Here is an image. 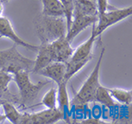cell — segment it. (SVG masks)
<instances>
[{
  "label": "cell",
  "instance_id": "cell-7",
  "mask_svg": "<svg viewBox=\"0 0 132 124\" xmlns=\"http://www.w3.org/2000/svg\"><path fill=\"white\" fill-rule=\"evenodd\" d=\"M0 37L8 38L11 41H13L15 45L23 47L29 50L37 52V49H38V46L29 43L28 41H24L21 37H19L18 34L15 31L11 22L4 16H0Z\"/></svg>",
  "mask_w": 132,
  "mask_h": 124
},
{
  "label": "cell",
  "instance_id": "cell-5",
  "mask_svg": "<svg viewBox=\"0 0 132 124\" xmlns=\"http://www.w3.org/2000/svg\"><path fill=\"white\" fill-rule=\"evenodd\" d=\"M132 13L131 6L122 9H114L107 11L103 15L98 16V21L94 24V34L96 38L100 36L107 29L116 23L130 16Z\"/></svg>",
  "mask_w": 132,
  "mask_h": 124
},
{
  "label": "cell",
  "instance_id": "cell-20",
  "mask_svg": "<svg viewBox=\"0 0 132 124\" xmlns=\"http://www.w3.org/2000/svg\"><path fill=\"white\" fill-rule=\"evenodd\" d=\"M61 1L65 8V18L67 22V29L68 30L72 23V18H73V0H61Z\"/></svg>",
  "mask_w": 132,
  "mask_h": 124
},
{
  "label": "cell",
  "instance_id": "cell-19",
  "mask_svg": "<svg viewBox=\"0 0 132 124\" xmlns=\"http://www.w3.org/2000/svg\"><path fill=\"white\" fill-rule=\"evenodd\" d=\"M41 104L45 106L47 109H54L57 107V90L51 88L42 96Z\"/></svg>",
  "mask_w": 132,
  "mask_h": 124
},
{
  "label": "cell",
  "instance_id": "cell-18",
  "mask_svg": "<svg viewBox=\"0 0 132 124\" xmlns=\"http://www.w3.org/2000/svg\"><path fill=\"white\" fill-rule=\"evenodd\" d=\"M111 96L119 103L126 106H130L132 102V93L130 90H124L120 88L109 89Z\"/></svg>",
  "mask_w": 132,
  "mask_h": 124
},
{
  "label": "cell",
  "instance_id": "cell-22",
  "mask_svg": "<svg viewBox=\"0 0 132 124\" xmlns=\"http://www.w3.org/2000/svg\"><path fill=\"white\" fill-rule=\"evenodd\" d=\"M79 121L82 123H104V121H102L99 118L97 117H88L86 119H82V120Z\"/></svg>",
  "mask_w": 132,
  "mask_h": 124
},
{
  "label": "cell",
  "instance_id": "cell-21",
  "mask_svg": "<svg viewBox=\"0 0 132 124\" xmlns=\"http://www.w3.org/2000/svg\"><path fill=\"white\" fill-rule=\"evenodd\" d=\"M97 10H98V16L103 15L109 9L108 0H96Z\"/></svg>",
  "mask_w": 132,
  "mask_h": 124
},
{
  "label": "cell",
  "instance_id": "cell-11",
  "mask_svg": "<svg viewBox=\"0 0 132 124\" xmlns=\"http://www.w3.org/2000/svg\"><path fill=\"white\" fill-rule=\"evenodd\" d=\"M37 74L44 76L50 80L55 82L57 85L63 82H68L65 78L66 76V64L63 62L53 61L49 65L42 69Z\"/></svg>",
  "mask_w": 132,
  "mask_h": 124
},
{
  "label": "cell",
  "instance_id": "cell-16",
  "mask_svg": "<svg viewBox=\"0 0 132 124\" xmlns=\"http://www.w3.org/2000/svg\"><path fill=\"white\" fill-rule=\"evenodd\" d=\"M12 78L11 74L0 70V99L14 103L16 99L8 90V85Z\"/></svg>",
  "mask_w": 132,
  "mask_h": 124
},
{
  "label": "cell",
  "instance_id": "cell-13",
  "mask_svg": "<svg viewBox=\"0 0 132 124\" xmlns=\"http://www.w3.org/2000/svg\"><path fill=\"white\" fill-rule=\"evenodd\" d=\"M57 108L64 114L65 121L69 122L68 121V113L70 110V98H69L68 91V82L58 85L57 89Z\"/></svg>",
  "mask_w": 132,
  "mask_h": 124
},
{
  "label": "cell",
  "instance_id": "cell-8",
  "mask_svg": "<svg viewBox=\"0 0 132 124\" xmlns=\"http://www.w3.org/2000/svg\"><path fill=\"white\" fill-rule=\"evenodd\" d=\"M97 21H98V16L73 14L70 28H69L66 34L67 39L70 42H72L79 34H80L82 31L87 29L89 26L96 23Z\"/></svg>",
  "mask_w": 132,
  "mask_h": 124
},
{
  "label": "cell",
  "instance_id": "cell-2",
  "mask_svg": "<svg viewBox=\"0 0 132 124\" xmlns=\"http://www.w3.org/2000/svg\"><path fill=\"white\" fill-rule=\"evenodd\" d=\"M36 30L41 42H51L67 34L66 18L42 15L36 23Z\"/></svg>",
  "mask_w": 132,
  "mask_h": 124
},
{
  "label": "cell",
  "instance_id": "cell-17",
  "mask_svg": "<svg viewBox=\"0 0 132 124\" xmlns=\"http://www.w3.org/2000/svg\"><path fill=\"white\" fill-rule=\"evenodd\" d=\"M2 107L4 110V115L7 120L11 123L20 124L23 112H20L12 102L4 101L2 103Z\"/></svg>",
  "mask_w": 132,
  "mask_h": 124
},
{
  "label": "cell",
  "instance_id": "cell-12",
  "mask_svg": "<svg viewBox=\"0 0 132 124\" xmlns=\"http://www.w3.org/2000/svg\"><path fill=\"white\" fill-rule=\"evenodd\" d=\"M34 66L32 73H38L42 69L54 61L50 44L49 42H41L37 49L36 59H34Z\"/></svg>",
  "mask_w": 132,
  "mask_h": 124
},
{
  "label": "cell",
  "instance_id": "cell-14",
  "mask_svg": "<svg viewBox=\"0 0 132 124\" xmlns=\"http://www.w3.org/2000/svg\"><path fill=\"white\" fill-rule=\"evenodd\" d=\"M42 15L54 17H65V8L61 0H41Z\"/></svg>",
  "mask_w": 132,
  "mask_h": 124
},
{
  "label": "cell",
  "instance_id": "cell-3",
  "mask_svg": "<svg viewBox=\"0 0 132 124\" xmlns=\"http://www.w3.org/2000/svg\"><path fill=\"white\" fill-rule=\"evenodd\" d=\"M34 59L23 56L16 49V45L0 50V70L13 75L17 72H32Z\"/></svg>",
  "mask_w": 132,
  "mask_h": 124
},
{
  "label": "cell",
  "instance_id": "cell-24",
  "mask_svg": "<svg viewBox=\"0 0 132 124\" xmlns=\"http://www.w3.org/2000/svg\"><path fill=\"white\" fill-rule=\"evenodd\" d=\"M4 2L2 0H0V16H2L3 15V12H4Z\"/></svg>",
  "mask_w": 132,
  "mask_h": 124
},
{
  "label": "cell",
  "instance_id": "cell-1",
  "mask_svg": "<svg viewBox=\"0 0 132 124\" xmlns=\"http://www.w3.org/2000/svg\"><path fill=\"white\" fill-rule=\"evenodd\" d=\"M104 53H105V48L103 47L101 53L99 54V58L97 61L95 66H94L93 72L90 73L86 80L79 89L72 100H70V105L78 110H83L88 103L93 102L94 95L96 93L97 89L100 85L99 83V73L102 65Z\"/></svg>",
  "mask_w": 132,
  "mask_h": 124
},
{
  "label": "cell",
  "instance_id": "cell-27",
  "mask_svg": "<svg viewBox=\"0 0 132 124\" xmlns=\"http://www.w3.org/2000/svg\"><path fill=\"white\" fill-rule=\"evenodd\" d=\"M0 38H1V37H0Z\"/></svg>",
  "mask_w": 132,
  "mask_h": 124
},
{
  "label": "cell",
  "instance_id": "cell-6",
  "mask_svg": "<svg viewBox=\"0 0 132 124\" xmlns=\"http://www.w3.org/2000/svg\"><path fill=\"white\" fill-rule=\"evenodd\" d=\"M61 120H65L64 114L59 108L47 109L35 113H23L22 115L20 124H36L55 123Z\"/></svg>",
  "mask_w": 132,
  "mask_h": 124
},
{
  "label": "cell",
  "instance_id": "cell-4",
  "mask_svg": "<svg viewBox=\"0 0 132 124\" xmlns=\"http://www.w3.org/2000/svg\"><path fill=\"white\" fill-rule=\"evenodd\" d=\"M29 73L27 71H20L12 75V79L16 82L19 89V101L21 104H27L33 102L42 89L49 83V80H46L34 84L29 78Z\"/></svg>",
  "mask_w": 132,
  "mask_h": 124
},
{
  "label": "cell",
  "instance_id": "cell-10",
  "mask_svg": "<svg viewBox=\"0 0 132 124\" xmlns=\"http://www.w3.org/2000/svg\"><path fill=\"white\" fill-rule=\"evenodd\" d=\"M94 24H93V30H92L91 36L84 43H82L78 48L74 49L73 55H72L69 60L85 62V63L87 64L93 59V47L94 41L97 39L95 34H94Z\"/></svg>",
  "mask_w": 132,
  "mask_h": 124
},
{
  "label": "cell",
  "instance_id": "cell-23",
  "mask_svg": "<svg viewBox=\"0 0 132 124\" xmlns=\"http://www.w3.org/2000/svg\"><path fill=\"white\" fill-rule=\"evenodd\" d=\"M74 2H78V3L81 4H92V5L97 6L96 0H73Z\"/></svg>",
  "mask_w": 132,
  "mask_h": 124
},
{
  "label": "cell",
  "instance_id": "cell-9",
  "mask_svg": "<svg viewBox=\"0 0 132 124\" xmlns=\"http://www.w3.org/2000/svg\"><path fill=\"white\" fill-rule=\"evenodd\" d=\"M53 54L54 61L66 63L71 59L74 49L72 48L71 42L67 39L66 36L49 42Z\"/></svg>",
  "mask_w": 132,
  "mask_h": 124
},
{
  "label": "cell",
  "instance_id": "cell-26",
  "mask_svg": "<svg viewBox=\"0 0 132 124\" xmlns=\"http://www.w3.org/2000/svg\"><path fill=\"white\" fill-rule=\"evenodd\" d=\"M2 1H3L4 3H6V2H7V1H9V0H2Z\"/></svg>",
  "mask_w": 132,
  "mask_h": 124
},
{
  "label": "cell",
  "instance_id": "cell-15",
  "mask_svg": "<svg viewBox=\"0 0 132 124\" xmlns=\"http://www.w3.org/2000/svg\"><path fill=\"white\" fill-rule=\"evenodd\" d=\"M93 102H97L108 109H112L116 106V102L111 96L109 89L101 85L97 89L96 93L94 95Z\"/></svg>",
  "mask_w": 132,
  "mask_h": 124
},
{
  "label": "cell",
  "instance_id": "cell-25",
  "mask_svg": "<svg viewBox=\"0 0 132 124\" xmlns=\"http://www.w3.org/2000/svg\"><path fill=\"white\" fill-rule=\"evenodd\" d=\"M4 101H5V100H2V99H0V107L2 106V103H3Z\"/></svg>",
  "mask_w": 132,
  "mask_h": 124
}]
</instances>
